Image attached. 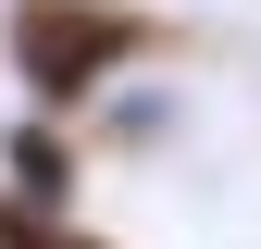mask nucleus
Here are the masks:
<instances>
[{
  "instance_id": "1",
  "label": "nucleus",
  "mask_w": 261,
  "mask_h": 249,
  "mask_svg": "<svg viewBox=\"0 0 261 249\" xmlns=\"http://www.w3.org/2000/svg\"><path fill=\"white\" fill-rule=\"evenodd\" d=\"M0 50H13L25 100L75 112V100H100V75H112V62H137V50H149V25H137V13H112V0H13Z\"/></svg>"
},
{
  "instance_id": "2",
  "label": "nucleus",
  "mask_w": 261,
  "mask_h": 249,
  "mask_svg": "<svg viewBox=\"0 0 261 249\" xmlns=\"http://www.w3.org/2000/svg\"><path fill=\"white\" fill-rule=\"evenodd\" d=\"M0 249H100V237H75L50 200H0Z\"/></svg>"
}]
</instances>
